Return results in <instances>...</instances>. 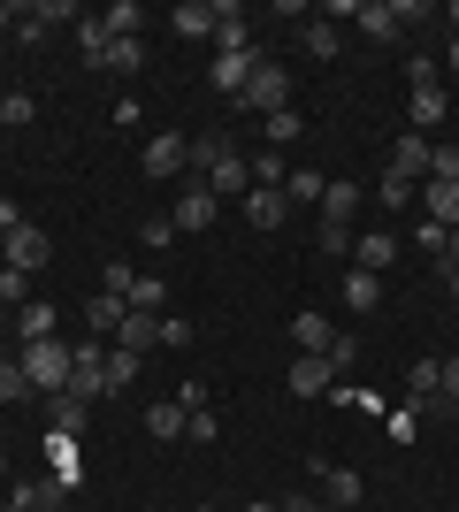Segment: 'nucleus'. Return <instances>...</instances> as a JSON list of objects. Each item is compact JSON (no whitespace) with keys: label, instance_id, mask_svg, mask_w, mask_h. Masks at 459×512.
Instances as JSON below:
<instances>
[{"label":"nucleus","instance_id":"f257e3e1","mask_svg":"<svg viewBox=\"0 0 459 512\" xmlns=\"http://www.w3.org/2000/svg\"><path fill=\"white\" fill-rule=\"evenodd\" d=\"M16 367H23V383H31V390L62 398V390H69V367H77V352H69L62 337H46V344H23V352H16Z\"/></svg>","mask_w":459,"mask_h":512},{"label":"nucleus","instance_id":"f03ea898","mask_svg":"<svg viewBox=\"0 0 459 512\" xmlns=\"http://www.w3.org/2000/svg\"><path fill=\"white\" fill-rule=\"evenodd\" d=\"M230 107H238V115H276V107H291V77H284V62H268V54H261V69L245 77V92H238Z\"/></svg>","mask_w":459,"mask_h":512},{"label":"nucleus","instance_id":"7ed1b4c3","mask_svg":"<svg viewBox=\"0 0 459 512\" xmlns=\"http://www.w3.org/2000/svg\"><path fill=\"white\" fill-rule=\"evenodd\" d=\"M69 352H77V367H69V390L100 406V398H108V344H100V337H85V344H69Z\"/></svg>","mask_w":459,"mask_h":512},{"label":"nucleus","instance_id":"20e7f679","mask_svg":"<svg viewBox=\"0 0 459 512\" xmlns=\"http://www.w3.org/2000/svg\"><path fill=\"white\" fill-rule=\"evenodd\" d=\"M138 169H146L153 184H169V176H184V169H192V138H176V130L146 138V153H138Z\"/></svg>","mask_w":459,"mask_h":512},{"label":"nucleus","instance_id":"39448f33","mask_svg":"<svg viewBox=\"0 0 459 512\" xmlns=\"http://www.w3.org/2000/svg\"><path fill=\"white\" fill-rule=\"evenodd\" d=\"M215 214H222V199L207 192V184H184L176 207H169V222H176V237H199V230H215Z\"/></svg>","mask_w":459,"mask_h":512},{"label":"nucleus","instance_id":"423d86ee","mask_svg":"<svg viewBox=\"0 0 459 512\" xmlns=\"http://www.w3.org/2000/svg\"><path fill=\"white\" fill-rule=\"evenodd\" d=\"M0 268H23V276H31V268H46V230H39V222H16V230H8Z\"/></svg>","mask_w":459,"mask_h":512},{"label":"nucleus","instance_id":"0eeeda50","mask_svg":"<svg viewBox=\"0 0 459 512\" xmlns=\"http://www.w3.org/2000/svg\"><path fill=\"white\" fill-rule=\"evenodd\" d=\"M429 153H437V146H429L421 130H406V138L391 146V169H383V176H398V184H429Z\"/></svg>","mask_w":459,"mask_h":512},{"label":"nucleus","instance_id":"6e6552de","mask_svg":"<svg viewBox=\"0 0 459 512\" xmlns=\"http://www.w3.org/2000/svg\"><path fill=\"white\" fill-rule=\"evenodd\" d=\"M8 337H16V344H46V337H62V314H54V299H31L23 314H8Z\"/></svg>","mask_w":459,"mask_h":512},{"label":"nucleus","instance_id":"1a4fd4ad","mask_svg":"<svg viewBox=\"0 0 459 512\" xmlns=\"http://www.w3.org/2000/svg\"><path fill=\"white\" fill-rule=\"evenodd\" d=\"M329 390H337V367L322 352H299L291 360V398H329Z\"/></svg>","mask_w":459,"mask_h":512},{"label":"nucleus","instance_id":"9d476101","mask_svg":"<svg viewBox=\"0 0 459 512\" xmlns=\"http://www.w3.org/2000/svg\"><path fill=\"white\" fill-rule=\"evenodd\" d=\"M161 321H169V314H146V306H131V314H123V329H115V344L146 360V352H161Z\"/></svg>","mask_w":459,"mask_h":512},{"label":"nucleus","instance_id":"9b49d317","mask_svg":"<svg viewBox=\"0 0 459 512\" xmlns=\"http://www.w3.org/2000/svg\"><path fill=\"white\" fill-rule=\"evenodd\" d=\"M345 16H352L360 39H398V31H406V23H398V0H360V8H345Z\"/></svg>","mask_w":459,"mask_h":512},{"label":"nucleus","instance_id":"f8f14e48","mask_svg":"<svg viewBox=\"0 0 459 512\" xmlns=\"http://www.w3.org/2000/svg\"><path fill=\"white\" fill-rule=\"evenodd\" d=\"M253 69H261V46H245V54H215V69H207V85H215V92H230V100H238V92H245V77H253Z\"/></svg>","mask_w":459,"mask_h":512},{"label":"nucleus","instance_id":"ddd939ff","mask_svg":"<svg viewBox=\"0 0 459 512\" xmlns=\"http://www.w3.org/2000/svg\"><path fill=\"white\" fill-rule=\"evenodd\" d=\"M238 214H245V222H253V230H284L291 199H284V192H268V184H253V192L238 199Z\"/></svg>","mask_w":459,"mask_h":512},{"label":"nucleus","instance_id":"4468645a","mask_svg":"<svg viewBox=\"0 0 459 512\" xmlns=\"http://www.w3.org/2000/svg\"><path fill=\"white\" fill-rule=\"evenodd\" d=\"M215 46L222 54H245V46H253V23H245L238 0H215Z\"/></svg>","mask_w":459,"mask_h":512},{"label":"nucleus","instance_id":"2eb2a0df","mask_svg":"<svg viewBox=\"0 0 459 512\" xmlns=\"http://www.w3.org/2000/svg\"><path fill=\"white\" fill-rule=\"evenodd\" d=\"M398 260V237L391 230H368V237H352V268H368V276H383Z\"/></svg>","mask_w":459,"mask_h":512},{"label":"nucleus","instance_id":"dca6fc26","mask_svg":"<svg viewBox=\"0 0 459 512\" xmlns=\"http://www.w3.org/2000/svg\"><path fill=\"white\" fill-rule=\"evenodd\" d=\"M46 421H54V436H85V421H92V398L62 390V398H46Z\"/></svg>","mask_w":459,"mask_h":512},{"label":"nucleus","instance_id":"f3484780","mask_svg":"<svg viewBox=\"0 0 459 512\" xmlns=\"http://www.w3.org/2000/svg\"><path fill=\"white\" fill-rule=\"evenodd\" d=\"M414 207H429V222H437V230H459V184H437V176H429Z\"/></svg>","mask_w":459,"mask_h":512},{"label":"nucleus","instance_id":"a211bd4d","mask_svg":"<svg viewBox=\"0 0 459 512\" xmlns=\"http://www.w3.org/2000/svg\"><path fill=\"white\" fill-rule=\"evenodd\" d=\"M169 31L176 39H215V0H184V8L169 16Z\"/></svg>","mask_w":459,"mask_h":512},{"label":"nucleus","instance_id":"6ab92c4d","mask_svg":"<svg viewBox=\"0 0 459 512\" xmlns=\"http://www.w3.org/2000/svg\"><path fill=\"white\" fill-rule=\"evenodd\" d=\"M123 314H131V299H115V291H100V299L85 306V329H100V344H115V329H123Z\"/></svg>","mask_w":459,"mask_h":512},{"label":"nucleus","instance_id":"aec40b11","mask_svg":"<svg viewBox=\"0 0 459 512\" xmlns=\"http://www.w3.org/2000/svg\"><path fill=\"white\" fill-rule=\"evenodd\" d=\"M352 207H360V184H329L322 192V230H352Z\"/></svg>","mask_w":459,"mask_h":512},{"label":"nucleus","instance_id":"412c9836","mask_svg":"<svg viewBox=\"0 0 459 512\" xmlns=\"http://www.w3.org/2000/svg\"><path fill=\"white\" fill-rule=\"evenodd\" d=\"M345 306H352V314H375V306H383V276H368V268H345Z\"/></svg>","mask_w":459,"mask_h":512},{"label":"nucleus","instance_id":"4be33fe9","mask_svg":"<svg viewBox=\"0 0 459 512\" xmlns=\"http://www.w3.org/2000/svg\"><path fill=\"white\" fill-rule=\"evenodd\" d=\"M360 497H368V482H360L352 467H329L322 474V505H360Z\"/></svg>","mask_w":459,"mask_h":512},{"label":"nucleus","instance_id":"5701e85b","mask_svg":"<svg viewBox=\"0 0 459 512\" xmlns=\"http://www.w3.org/2000/svg\"><path fill=\"white\" fill-rule=\"evenodd\" d=\"M184 421H192V413L176 406V398H153V406H146V428L161 436V444H176V436H184Z\"/></svg>","mask_w":459,"mask_h":512},{"label":"nucleus","instance_id":"b1692460","mask_svg":"<svg viewBox=\"0 0 459 512\" xmlns=\"http://www.w3.org/2000/svg\"><path fill=\"white\" fill-rule=\"evenodd\" d=\"M444 107H452V100H444V85H414V130H421V138L444 123Z\"/></svg>","mask_w":459,"mask_h":512},{"label":"nucleus","instance_id":"393cba45","mask_svg":"<svg viewBox=\"0 0 459 512\" xmlns=\"http://www.w3.org/2000/svg\"><path fill=\"white\" fill-rule=\"evenodd\" d=\"M299 107H276V115H261V138H268V146H276V153H284V146H299Z\"/></svg>","mask_w":459,"mask_h":512},{"label":"nucleus","instance_id":"a878e982","mask_svg":"<svg viewBox=\"0 0 459 512\" xmlns=\"http://www.w3.org/2000/svg\"><path fill=\"white\" fill-rule=\"evenodd\" d=\"M322 192H329L322 169H291V176H284V199H299V207H322Z\"/></svg>","mask_w":459,"mask_h":512},{"label":"nucleus","instance_id":"bb28decb","mask_svg":"<svg viewBox=\"0 0 459 512\" xmlns=\"http://www.w3.org/2000/svg\"><path fill=\"white\" fill-rule=\"evenodd\" d=\"M100 69H115V77H138L146 69V39H108V62Z\"/></svg>","mask_w":459,"mask_h":512},{"label":"nucleus","instance_id":"cd10ccee","mask_svg":"<svg viewBox=\"0 0 459 512\" xmlns=\"http://www.w3.org/2000/svg\"><path fill=\"white\" fill-rule=\"evenodd\" d=\"M100 23H108V39H138V31H146V8H138V0H115Z\"/></svg>","mask_w":459,"mask_h":512},{"label":"nucleus","instance_id":"c85d7f7f","mask_svg":"<svg viewBox=\"0 0 459 512\" xmlns=\"http://www.w3.org/2000/svg\"><path fill=\"white\" fill-rule=\"evenodd\" d=\"M329 337H337V329H329L322 314H299V321H291V344H299V352H329Z\"/></svg>","mask_w":459,"mask_h":512},{"label":"nucleus","instance_id":"c756f323","mask_svg":"<svg viewBox=\"0 0 459 512\" xmlns=\"http://www.w3.org/2000/svg\"><path fill=\"white\" fill-rule=\"evenodd\" d=\"M138 367H146V360H138V352H123V344H108V398H115V390H131V383H138Z\"/></svg>","mask_w":459,"mask_h":512},{"label":"nucleus","instance_id":"7c9ffc66","mask_svg":"<svg viewBox=\"0 0 459 512\" xmlns=\"http://www.w3.org/2000/svg\"><path fill=\"white\" fill-rule=\"evenodd\" d=\"M31 115H39L31 92H0V130H31Z\"/></svg>","mask_w":459,"mask_h":512},{"label":"nucleus","instance_id":"2f4dec72","mask_svg":"<svg viewBox=\"0 0 459 512\" xmlns=\"http://www.w3.org/2000/svg\"><path fill=\"white\" fill-rule=\"evenodd\" d=\"M31 306V276L23 268H0V314H23Z\"/></svg>","mask_w":459,"mask_h":512},{"label":"nucleus","instance_id":"473e14b6","mask_svg":"<svg viewBox=\"0 0 459 512\" xmlns=\"http://www.w3.org/2000/svg\"><path fill=\"white\" fill-rule=\"evenodd\" d=\"M77 54H85L92 69L108 62V23H100V16H92V23H77Z\"/></svg>","mask_w":459,"mask_h":512},{"label":"nucleus","instance_id":"72a5a7b5","mask_svg":"<svg viewBox=\"0 0 459 512\" xmlns=\"http://www.w3.org/2000/svg\"><path fill=\"white\" fill-rule=\"evenodd\" d=\"M406 390H414V398H437V390H444V360H414Z\"/></svg>","mask_w":459,"mask_h":512},{"label":"nucleus","instance_id":"f704fd0d","mask_svg":"<svg viewBox=\"0 0 459 512\" xmlns=\"http://www.w3.org/2000/svg\"><path fill=\"white\" fill-rule=\"evenodd\" d=\"M337 46H345V31H337V23H306V54H314V62H329Z\"/></svg>","mask_w":459,"mask_h":512},{"label":"nucleus","instance_id":"c9c22d12","mask_svg":"<svg viewBox=\"0 0 459 512\" xmlns=\"http://www.w3.org/2000/svg\"><path fill=\"white\" fill-rule=\"evenodd\" d=\"M375 207H383V214H406V207H414V184L383 176V184H375Z\"/></svg>","mask_w":459,"mask_h":512},{"label":"nucleus","instance_id":"e433bc0d","mask_svg":"<svg viewBox=\"0 0 459 512\" xmlns=\"http://www.w3.org/2000/svg\"><path fill=\"white\" fill-rule=\"evenodd\" d=\"M253 184H268V192H284V153L268 146V153H253Z\"/></svg>","mask_w":459,"mask_h":512},{"label":"nucleus","instance_id":"4c0bfd02","mask_svg":"<svg viewBox=\"0 0 459 512\" xmlns=\"http://www.w3.org/2000/svg\"><path fill=\"white\" fill-rule=\"evenodd\" d=\"M329 367H337V375H345L352 360H360V337H352V329H337V337H329V352H322Z\"/></svg>","mask_w":459,"mask_h":512},{"label":"nucleus","instance_id":"58836bf2","mask_svg":"<svg viewBox=\"0 0 459 512\" xmlns=\"http://www.w3.org/2000/svg\"><path fill=\"white\" fill-rule=\"evenodd\" d=\"M16 398H31V383H23L16 360H0V406H16Z\"/></svg>","mask_w":459,"mask_h":512},{"label":"nucleus","instance_id":"ea45409f","mask_svg":"<svg viewBox=\"0 0 459 512\" xmlns=\"http://www.w3.org/2000/svg\"><path fill=\"white\" fill-rule=\"evenodd\" d=\"M138 237L161 253V245H176V222H169V214H146V222H138Z\"/></svg>","mask_w":459,"mask_h":512},{"label":"nucleus","instance_id":"a19ab883","mask_svg":"<svg viewBox=\"0 0 459 512\" xmlns=\"http://www.w3.org/2000/svg\"><path fill=\"white\" fill-rule=\"evenodd\" d=\"M31 16H39L46 31H54V23H77V0H39V8H31Z\"/></svg>","mask_w":459,"mask_h":512},{"label":"nucleus","instance_id":"79ce46f5","mask_svg":"<svg viewBox=\"0 0 459 512\" xmlns=\"http://www.w3.org/2000/svg\"><path fill=\"white\" fill-rule=\"evenodd\" d=\"M421 253H429V260H452V230H437V222H421Z\"/></svg>","mask_w":459,"mask_h":512},{"label":"nucleus","instance_id":"37998d69","mask_svg":"<svg viewBox=\"0 0 459 512\" xmlns=\"http://www.w3.org/2000/svg\"><path fill=\"white\" fill-rule=\"evenodd\" d=\"M131 306H146V314H161V276H138V283H131Z\"/></svg>","mask_w":459,"mask_h":512},{"label":"nucleus","instance_id":"c03bdc74","mask_svg":"<svg viewBox=\"0 0 459 512\" xmlns=\"http://www.w3.org/2000/svg\"><path fill=\"white\" fill-rule=\"evenodd\" d=\"M184 344H192V321L169 314V321H161V352H184Z\"/></svg>","mask_w":459,"mask_h":512},{"label":"nucleus","instance_id":"a18cd8bd","mask_svg":"<svg viewBox=\"0 0 459 512\" xmlns=\"http://www.w3.org/2000/svg\"><path fill=\"white\" fill-rule=\"evenodd\" d=\"M176 406H184V413H207V383H199V375H192V383H176Z\"/></svg>","mask_w":459,"mask_h":512},{"label":"nucleus","instance_id":"49530a36","mask_svg":"<svg viewBox=\"0 0 459 512\" xmlns=\"http://www.w3.org/2000/svg\"><path fill=\"white\" fill-rule=\"evenodd\" d=\"M184 436H192V444H215L222 428H215V413H192V421H184Z\"/></svg>","mask_w":459,"mask_h":512},{"label":"nucleus","instance_id":"de8ad7c7","mask_svg":"<svg viewBox=\"0 0 459 512\" xmlns=\"http://www.w3.org/2000/svg\"><path fill=\"white\" fill-rule=\"evenodd\" d=\"M444 406H459V360H444V390H437Z\"/></svg>","mask_w":459,"mask_h":512},{"label":"nucleus","instance_id":"09e8293b","mask_svg":"<svg viewBox=\"0 0 459 512\" xmlns=\"http://www.w3.org/2000/svg\"><path fill=\"white\" fill-rule=\"evenodd\" d=\"M16 222H23V214H16V199H0V237L16 230Z\"/></svg>","mask_w":459,"mask_h":512},{"label":"nucleus","instance_id":"8fccbe9b","mask_svg":"<svg viewBox=\"0 0 459 512\" xmlns=\"http://www.w3.org/2000/svg\"><path fill=\"white\" fill-rule=\"evenodd\" d=\"M444 69H452V77H459V31H452V54H444Z\"/></svg>","mask_w":459,"mask_h":512},{"label":"nucleus","instance_id":"3c124183","mask_svg":"<svg viewBox=\"0 0 459 512\" xmlns=\"http://www.w3.org/2000/svg\"><path fill=\"white\" fill-rule=\"evenodd\" d=\"M444 268H459V230H452V260H444Z\"/></svg>","mask_w":459,"mask_h":512},{"label":"nucleus","instance_id":"603ef678","mask_svg":"<svg viewBox=\"0 0 459 512\" xmlns=\"http://www.w3.org/2000/svg\"><path fill=\"white\" fill-rule=\"evenodd\" d=\"M444 276H452V299H459V268H444Z\"/></svg>","mask_w":459,"mask_h":512},{"label":"nucleus","instance_id":"864d4df0","mask_svg":"<svg viewBox=\"0 0 459 512\" xmlns=\"http://www.w3.org/2000/svg\"><path fill=\"white\" fill-rule=\"evenodd\" d=\"M245 512H284V505H245Z\"/></svg>","mask_w":459,"mask_h":512},{"label":"nucleus","instance_id":"5fc2aeb1","mask_svg":"<svg viewBox=\"0 0 459 512\" xmlns=\"http://www.w3.org/2000/svg\"><path fill=\"white\" fill-rule=\"evenodd\" d=\"M0 146H8V130H0Z\"/></svg>","mask_w":459,"mask_h":512},{"label":"nucleus","instance_id":"6e6d98bb","mask_svg":"<svg viewBox=\"0 0 459 512\" xmlns=\"http://www.w3.org/2000/svg\"><path fill=\"white\" fill-rule=\"evenodd\" d=\"M0 474H8V459H0Z\"/></svg>","mask_w":459,"mask_h":512},{"label":"nucleus","instance_id":"4d7b16f0","mask_svg":"<svg viewBox=\"0 0 459 512\" xmlns=\"http://www.w3.org/2000/svg\"><path fill=\"white\" fill-rule=\"evenodd\" d=\"M199 512H215V505H199Z\"/></svg>","mask_w":459,"mask_h":512},{"label":"nucleus","instance_id":"13d9d810","mask_svg":"<svg viewBox=\"0 0 459 512\" xmlns=\"http://www.w3.org/2000/svg\"><path fill=\"white\" fill-rule=\"evenodd\" d=\"M46 512H62V505H46Z\"/></svg>","mask_w":459,"mask_h":512},{"label":"nucleus","instance_id":"bf43d9fd","mask_svg":"<svg viewBox=\"0 0 459 512\" xmlns=\"http://www.w3.org/2000/svg\"><path fill=\"white\" fill-rule=\"evenodd\" d=\"M0 245H8V237H0Z\"/></svg>","mask_w":459,"mask_h":512}]
</instances>
